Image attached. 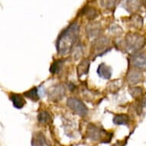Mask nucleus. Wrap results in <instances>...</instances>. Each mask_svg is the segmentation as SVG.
<instances>
[{"mask_svg": "<svg viewBox=\"0 0 146 146\" xmlns=\"http://www.w3.org/2000/svg\"><path fill=\"white\" fill-rule=\"evenodd\" d=\"M79 35V25L74 22L60 33L56 43L58 54L64 56L72 51Z\"/></svg>", "mask_w": 146, "mask_h": 146, "instance_id": "nucleus-1", "label": "nucleus"}, {"mask_svg": "<svg viewBox=\"0 0 146 146\" xmlns=\"http://www.w3.org/2000/svg\"><path fill=\"white\" fill-rule=\"evenodd\" d=\"M145 44V38L137 33H129L125 39V48L129 52H136Z\"/></svg>", "mask_w": 146, "mask_h": 146, "instance_id": "nucleus-2", "label": "nucleus"}, {"mask_svg": "<svg viewBox=\"0 0 146 146\" xmlns=\"http://www.w3.org/2000/svg\"><path fill=\"white\" fill-rule=\"evenodd\" d=\"M110 43V39L107 37H99L92 43V52L96 57L103 55L109 50Z\"/></svg>", "mask_w": 146, "mask_h": 146, "instance_id": "nucleus-3", "label": "nucleus"}, {"mask_svg": "<svg viewBox=\"0 0 146 146\" xmlns=\"http://www.w3.org/2000/svg\"><path fill=\"white\" fill-rule=\"evenodd\" d=\"M67 106L80 116H86L88 113V109L84 103L79 99L75 97H70L67 101Z\"/></svg>", "mask_w": 146, "mask_h": 146, "instance_id": "nucleus-4", "label": "nucleus"}, {"mask_svg": "<svg viewBox=\"0 0 146 146\" xmlns=\"http://www.w3.org/2000/svg\"><path fill=\"white\" fill-rule=\"evenodd\" d=\"M48 94L52 101L60 100L65 95V89L62 85H56L48 90Z\"/></svg>", "mask_w": 146, "mask_h": 146, "instance_id": "nucleus-5", "label": "nucleus"}, {"mask_svg": "<svg viewBox=\"0 0 146 146\" xmlns=\"http://www.w3.org/2000/svg\"><path fill=\"white\" fill-rule=\"evenodd\" d=\"M131 63L135 68L140 70L146 69V54L145 53H139L132 56Z\"/></svg>", "mask_w": 146, "mask_h": 146, "instance_id": "nucleus-6", "label": "nucleus"}, {"mask_svg": "<svg viewBox=\"0 0 146 146\" xmlns=\"http://www.w3.org/2000/svg\"><path fill=\"white\" fill-rule=\"evenodd\" d=\"M102 30V26L98 22H94L89 24L86 28V35L89 38H95L99 36Z\"/></svg>", "mask_w": 146, "mask_h": 146, "instance_id": "nucleus-7", "label": "nucleus"}, {"mask_svg": "<svg viewBox=\"0 0 146 146\" xmlns=\"http://www.w3.org/2000/svg\"><path fill=\"white\" fill-rule=\"evenodd\" d=\"M97 74L101 78L104 80H110L112 77L113 70L110 66H108L105 63H102L99 65L97 68Z\"/></svg>", "mask_w": 146, "mask_h": 146, "instance_id": "nucleus-8", "label": "nucleus"}, {"mask_svg": "<svg viewBox=\"0 0 146 146\" xmlns=\"http://www.w3.org/2000/svg\"><path fill=\"white\" fill-rule=\"evenodd\" d=\"M143 78L142 73L137 70H130L127 74V80L130 84H136Z\"/></svg>", "mask_w": 146, "mask_h": 146, "instance_id": "nucleus-9", "label": "nucleus"}, {"mask_svg": "<svg viewBox=\"0 0 146 146\" xmlns=\"http://www.w3.org/2000/svg\"><path fill=\"white\" fill-rule=\"evenodd\" d=\"M86 133H87L89 138L93 141L100 140L101 139V136H102V130L99 129L96 125L93 124L89 125L88 127H87Z\"/></svg>", "mask_w": 146, "mask_h": 146, "instance_id": "nucleus-10", "label": "nucleus"}, {"mask_svg": "<svg viewBox=\"0 0 146 146\" xmlns=\"http://www.w3.org/2000/svg\"><path fill=\"white\" fill-rule=\"evenodd\" d=\"M90 60H87V59L83 60L79 64L77 65V76H78L80 78L81 77H83L84 75H86L88 74L89 69H90Z\"/></svg>", "mask_w": 146, "mask_h": 146, "instance_id": "nucleus-11", "label": "nucleus"}, {"mask_svg": "<svg viewBox=\"0 0 146 146\" xmlns=\"http://www.w3.org/2000/svg\"><path fill=\"white\" fill-rule=\"evenodd\" d=\"M10 100L12 102V104L14 106V107L18 109V110H21L22 108L24 107V106L26 103L25 99L20 94H11L10 95Z\"/></svg>", "mask_w": 146, "mask_h": 146, "instance_id": "nucleus-12", "label": "nucleus"}, {"mask_svg": "<svg viewBox=\"0 0 146 146\" xmlns=\"http://www.w3.org/2000/svg\"><path fill=\"white\" fill-rule=\"evenodd\" d=\"M123 7L127 12L133 13L140 9V3L139 0H126L123 4Z\"/></svg>", "mask_w": 146, "mask_h": 146, "instance_id": "nucleus-13", "label": "nucleus"}, {"mask_svg": "<svg viewBox=\"0 0 146 146\" xmlns=\"http://www.w3.org/2000/svg\"><path fill=\"white\" fill-rule=\"evenodd\" d=\"M33 146H48V141L42 133H38L35 135L32 140Z\"/></svg>", "mask_w": 146, "mask_h": 146, "instance_id": "nucleus-14", "label": "nucleus"}, {"mask_svg": "<svg viewBox=\"0 0 146 146\" xmlns=\"http://www.w3.org/2000/svg\"><path fill=\"white\" fill-rule=\"evenodd\" d=\"M129 116L125 114H119V115H115L113 118V123L115 125H127L129 123Z\"/></svg>", "mask_w": 146, "mask_h": 146, "instance_id": "nucleus-15", "label": "nucleus"}, {"mask_svg": "<svg viewBox=\"0 0 146 146\" xmlns=\"http://www.w3.org/2000/svg\"><path fill=\"white\" fill-rule=\"evenodd\" d=\"M38 122L41 124H49L52 122L50 114L47 111H42L39 113L38 115Z\"/></svg>", "mask_w": 146, "mask_h": 146, "instance_id": "nucleus-16", "label": "nucleus"}, {"mask_svg": "<svg viewBox=\"0 0 146 146\" xmlns=\"http://www.w3.org/2000/svg\"><path fill=\"white\" fill-rule=\"evenodd\" d=\"M24 96L27 98L30 99L31 100L36 102L39 100V94H38V90L36 87L31 89L30 90L27 91L24 94Z\"/></svg>", "mask_w": 146, "mask_h": 146, "instance_id": "nucleus-17", "label": "nucleus"}, {"mask_svg": "<svg viewBox=\"0 0 146 146\" xmlns=\"http://www.w3.org/2000/svg\"><path fill=\"white\" fill-rule=\"evenodd\" d=\"M64 60H57L54 62H53V64L50 66V71L53 74H59L60 71V70L62 68L63 64H64Z\"/></svg>", "mask_w": 146, "mask_h": 146, "instance_id": "nucleus-18", "label": "nucleus"}, {"mask_svg": "<svg viewBox=\"0 0 146 146\" xmlns=\"http://www.w3.org/2000/svg\"><path fill=\"white\" fill-rule=\"evenodd\" d=\"M84 14L88 19L93 20L96 19V16L98 15V12L94 7H86L84 10Z\"/></svg>", "mask_w": 146, "mask_h": 146, "instance_id": "nucleus-19", "label": "nucleus"}, {"mask_svg": "<svg viewBox=\"0 0 146 146\" xmlns=\"http://www.w3.org/2000/svg\"><path fill=\"white\" fill-rule=\"evenodd\" d=\"M142 23H143V21H142L141 17L138 15H135L130 19V24H132V26L136 29H140L142 26Z\"/></svg>", "mask_w": 146, "mask_h": 146, "instance_id": "nucleus-20", "label": "nucleus"}, {"mask_svg": "<svg viewBox=\"0 0 146 146\" xmlns=\"http://www.w3.org/2000/svg\"><path fill=\"white\" fill-rule=\"evenodd\" d=\"M101 6L106 9H113L118 3V0H100Z\"/></svg>", "mask_w": 146, "mask_h": 146, "instance_id": "nucleus-21", "label": "nucleus"}, {"mask_svg": "<svg viewBox=\"0 0 146 146\" xmlns=\"http://www.w3.org/2000/svg\"><path fill=\"white\" fill-rule=\"evenodd\" d=\"M129 92L133 98H139L143 95V90L139 86H134L129 89Z\"/></svg>", "mask_w": 146, "mask_h": 146, "instance_id": "nucleus-22", "label": "nucleus"}, {"mask_svg": "<svg viewBox=\"0 0 146 146\" xmlns=\"http://www.w3.org/2000/svg\"><path fill=\"white\" fill-rule=\"evenodd\" d=\"M72 54H73V57H74V59L75 60L80 59V58L82 56V54H83V48H82L81 45H76L74 47L73 50H72Z\"/></svg>", "mask_w": 146, "mask_h": 146, "instance_id": "nucleus-23", "label": "nucleus"}, {"mask_svg": "<svg viewBox=\"0 0 146 146\" xmlns=\"http://www.w3.org/2000/svg\"><path fill=\"white\" fill-rule=\"evenodd\" d=\"M146 109V100H142L137 107V112L139 115H141Z\"/></svg>", "mask_w": 146, "mask_h": 146, "instance_id": "nucleus-24", "label": "nucleus"}]
</instances>
